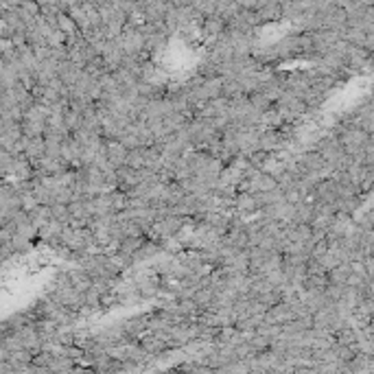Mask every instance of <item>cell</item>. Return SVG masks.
<instances>
[{
    "mask_svg": "<svg viewBox=\"0 0 374 374\" xmlns=\"http://www.w3.org/2000/svg\"><path fill=\"white\" fill-rule=\"evenodd\" d=\"M103 149H105V158H107V162L114 166V169H119V166H123L125 164V156H127V147L125 145H121L119 140H107V142H103Z\"/></svg>",
    "mask_w": 374,
    "mask_h": 374,
    "instance_id": "6da1fadb",
    "label": "cell"
}]
</instances>
